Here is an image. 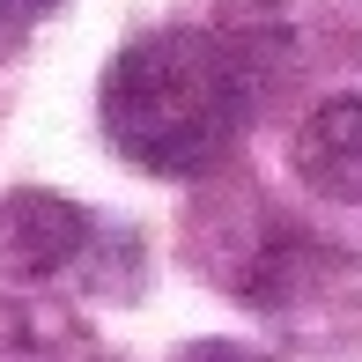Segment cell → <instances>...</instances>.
<instances>
[{
    "instance_id": "obj_5",
    "label": "cell",
    "mask_w": 362,
    "mask_h": 362,
    "mask_svg": "<svg viewBox=\"0 0 362 362\" xmlns=\"http://www.w3.org/2000/svg\"><path fill=\"white\" fill-rule=\"evenodd\" d=\"M0 362H111L67 303L0 296Z\"/></svg>"
},
{
    "instance_id": "obj_2",
    "label": "cell",
    "mask_w": 362,
    "mask_h": 362,
    "mask_svg": "<svg viewBox=\"0 0 362 362\" xmlns=\"http://www.w3.org/2000/svg\"><path fill=\"white\" fill-rule=\"evenodd\" d=\"M237 303L259 310L267 325H281L288 340L348 348V340L362 333V267L340 252V244L274 222L267 252H259L252 274L237 281Z\"/></svg>"
},
{
    "instance_id": "obj_1",
    "label": "cell",
    "mask_w": 362,
    "mask_h": 362,
    "mask_svg": "<svg viewBox=\"0 0 362 362\" xmlns=\"http://www.w3.org/2000/svg\"><path fill=\"white\" fill-rule=\"evenodd\" d=\"M104 141L148 177H200L229 148L252 96L222 30H148L104 67Z\"/></svg>"
},
{
    "instance_id": "obj_3",
    "label": "cell",
    "mask_w": 362,
    "mask_h": 362,
    "mask_svg": "<svg viewBox=\"0 0 362 362\" xmlns=\"http://www.w3.org/2000/svg\"><path fill=\"white\" fill-rule=\"evenodd\" d=\"M96 244V215L74 207L67 192L15 185L0 192V281L8 288H45L59 274H81Z\"/></svg>"
},
{
    "instance_id": "obj_6",
    "label": "cell",
    "mask_w": 362,
    "mask_h": 362,
    "mask_svg": "<svg viewBox=\"0 0 362 362\" xmlns=\"http://www.w3.org/2000/svg\"><path fill=\"white\" fill-rule=\"evenodd\" d=\"M59 8H67V0H0V67H8L30 45V30H37L45 15H59Z\"/></svg>"
},
{
    "instance_id": "obj_7",
    "label": "cell",
    "mask_w": 362,
    "mask_h": 362,
    "mask_svg": "<svg viewBox=\"0 0 362 362\" xmlns=\"http://www.w3.org/2000/svg\"><path fill=\"white\" fill-rule=\"evenodd\" d=\"M177 362H281L274 348H252V340H185Z\"/></svg>"
},
{
    "instance_id": "obj_4",
    "label": "cell",
    "mask_w": 362,
    "mask_h": 362,
    "mask_svg": "<svg viewBox=\"0 0 362 362\" xmlns=\"http://www.w3.org/2000/svg\"><path fill=\"white\" fill-rule=\"evenodd\" d=\"M288 163L318 200L362 207V96H325L288 141Z\"/></svg>"
}]
</instances>
